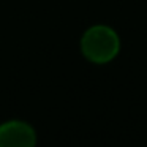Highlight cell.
<instances>
[{"instance_id":"obj_1","label":"cell","mask_w":147,"mask_h":147,"mask_svg":"<svg viewBox=\"0 0 147 147\" xmlns=\"http://www.w3.org/2000/svg\"><path fill=\"white\" fill-rule=\"evenodd\" d=\"M81 49L84 57L93 63H108L119 54L120 41L111 27L95 26L84 33Z\"/></svg>"},{"instance_id":"obj_2","label":"cell","mask_w":147,"mask_h":147,"mask_svg":"<svg viewBox=\"0 0 147 147\" xmlns=\"http://www.w3.org/2000/svg\"><path fill=\"white\" fill-rule=\"evenodd\" d=\"M35 131L26 122L13 120L0 125V147H35Z\"/></svg>"}]
</instances>
